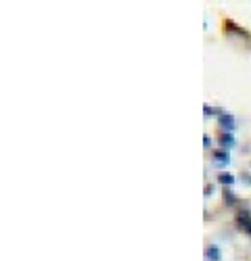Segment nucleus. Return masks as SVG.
<instances>
[{"label": "nucleus", "instance_id": "obj_1", "mask_svg": "<svg viewBox=\"0 0 251 261\" xmlns=\"http://www.w3.org/2000/svg\"><path fill=\"white\" fill-rule=\"evenodd\" d=\"M222 31H224V36H239V38H247V40H251L249 31L243 29L239 23H234L232 19H224L222 21Z\"/></svg>", "mask_w": 251, "mask_h": 261}, {"label": "nucleus", "instance_id": "obj_2", "mask_svg": "<svg viewBox=\"0 0 251 261\" xmlns=\"http://www.w3.org/2000/svg\"><path fill=\"white\" fill-rule=\"evenodd\" d=\"M218 125H220V130L222 132H234V115L228 113V111H222V113L218 115Z\"/></svg>", "mask_w": 251, "mask_h": 261}, {"label": "nucleus", "instance_id": "obj_3", "mask_svg": "<svg viewBox=\"0 0 251 261\" xmlns=\"http://www.w3.org/2000/svg\"><path fill=\"white\" fill-rule=\"evenodd\" d=\"M218 142H220V148H226V151H230V148L237 144V138H234L232 132H220L218 134Z\"/></svg>", "mask_w": 251, "mask_h": 261}, {"label": "nucleus", "instance_id": "obj_4", "mask_svg": "<svg viewBox=\"0 0 251 261\" xmlns=\"http://www.w3.org/2000/svg\"><path fill=\"white\" fill-rule=\"evenodd\" d=\"M222 201H224L226 207H237V205L241 203L239 196L232 192V188H224V190H222Z\"/></svg>", "mask_w": 251, "mask_h": 261}, {"label": "nucleus", "instance_id": "obj_5", "mask_svg": "<svg viewBox=\"0 0 251 261\" xmlns=\"http://www.w3.org/2000/svg\"><path fill=\"white\" fill-rule=\"evenodd\" d=\"M211 157H214V161L218 165H228L230 163V153L226 151V148H216V151H211Z\"/></svg>", "mask_w": 251, "mask_h": 261}, {"label": "nucleus", "instance_id": "obj_6", "mask_svg": "<svg viewBox=\"0 0 251 261\" xmlns=\"http://www.w3.org/2000/svg\"><path fill=\"white\" fill-rule=\"evenodd\" d=\"M205 257L209 261H222V249L218 244H207L205 247Z\"/></svg>", "mask_w": 251, "mask_h": 261}, {"label": "nucleus", "instance_id": "obj_7", "mask_svg": "<svg viewBox=\"0 0 251 261\" xmlns=\"http://www.w3.org/2000/svg\"><path fill=\"white\" fill-rule=\"evenodd\" d=\"M218 182H220V184H222L224 188H230L234 182H237V178H234L230 171H220V173H218Z\"/></svg>", "mask_w": 251, "mask_h": 261}, {"label": "nucleus", "instance_id": "obj_8", "mask_svg": "<svg viewBox=\"0 0 251 261\" xmlns=\"http://www.w3.org/2000/svg\"><path fill=\"white\" fill-rule=\"evenodd\" d=\"M222 111L224 109H220V107H209V105H203V115H205V117H218L220 113H222Z\"/></svg>", "mask_w": 251, "mask_h": 261}, {"label": "nucleus", "instance_id": "obj_9", "mask_svg": "<svg viewBox=\"0 0 251 261\" xmlns=\"http://www.w3.org/2000/svg\"><path fill=\"white\" fill-rule=\"evenodd\" d=\"M249 217H251V209H239L237 215H234V221H237V224H241V221H245Z\"/></svg>", "mask_w": 251, "mask_h": 261}, {"label": "nucleus", "instance_id": "obj_10", "mask_svg": "<svg viewBox=\"0 0 251 261\" xmlns=\"http://www.w3.org/2000/svg\"><path fill=\"white\" fill-rule=\"evenodd\" d=\"M237 226H239L241 230L245 232L247 236H251V217H249V219H245V221H241V224H237Z\"/></svg>", "mask_w": 251, "mask_h": 261}, {"label": "nucleus", "instance_id": "obj_11", "mask_svg": "<svg viewBox=\"0 0 251 261\" xmlns=\"http://www.w3.org/2000/svg\"><path fill=\"white\" fill-rule=\"evenodd\" d=\"M241 182H243V184H247V186H251V173L249 171H243L241 173Z\"/></svg>", "mask_w": 251, "mask_h": 261}, {"label": "nucleus", "instance_id": "obj_12", "mask_svg": "<svg viewBox=\"0 0 251 261\" xmlns=\"http://www.w3.org/2000/svg\"><path fill=\"white\" fill-rule=\"evenodd\" d=\"M214 190H216L214 184H207V186H205V196H211V194H214Z\"/></svg>", "mask_w": 251, "mask_h": 261}, {"label": "nucleus", "instance_id": "obj_13", "mask_svg": "<svg viewBox=\"0 0 251 261\" xmlns=\"http://www.w3.org/2000/svg\"><path fill=\"white\" fill-rule=\"evenodd\" d=\"M209 144H211V138H209L207 134H205V136H203V146H205V148H209Z\"/></svg>", "mask_w": 251, "mask_h": 261}]
</instances>
